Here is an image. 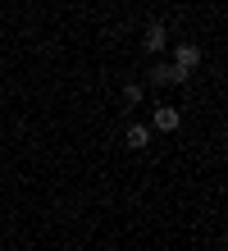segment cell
Returning a JSON list of instances; mask_svg holds the SVG:
<instances>
[{
  "mask_svg": "<svg viewBox=\"0 0 228 251\" xmlns=\"http://www.w3.org/2000/svg\"><path fill=\"white\" fill-rule=\"evenodd\" d=\"M142 96H146L142 82H128V87H124V100H128V105H142Z\"/></svg>",
  "mask_w": 228,
  "mask_h": 251,
  "instance_id": "6",
  "label": "cell"
},
{
  "mask_svg": "<svg viewBox=\"0 0 228 251\" xmlns=\"http://www.w3.org/2000/svg\"><path fill=\"white\" fill-rule=\"evenodd\" d=\"M151 82L155 87H178V82H187V73H182L178 64H155L151 69Z\"/></svg>",
  "mask_w": 228,
  "mask_h": 251,
  "instance_id": "1",
  "label": "cell"
},
{
  "mask_svg": "<svg viewBox=\"0 0 228 251\" xmlns=\"http://www.w3.org/2000/svg\"><path fill=\"white\" fill-rule=\"evenodd\" d=\"M164 41H169V32H164V23H151V27H146V37H142V46H146L151 55H160V50H164Z\"/></svg>",
  "mask_w": 228,
  "mask_h": 251,
  "instance_id": "4",
  "label": "cell"
},
{
  "mask_svg": "<svg viewBox=\"0 0 228 251\" xmlns=\"http://www.w3.org/2000/svg\"><path fill=\"white\" fill-rule=\"evenodd\" d=\"M178 124H182V114L174 105H160L155 114H151V128H160V132H178Z\"/></svg>",
  "mask_w": 228,
  "mask_h": 251,
  "instance_id": "2",
  "label": "cell"
},
{
  "mask_svg": "<svg viewBox=\"0 0 228 251\" xmlns=\"http://www.w3.org/2000/svg\"><path fill=\"white\" fill-rule=\"evenodd\" d=\"M174 64H178L182 73H192L196 64H201V46H192V41H182V46L174 50Z\"/></svg>",
  "mask_w": 228,
  "mask_h": 251,
  "instance_id": "3",
  "label": "cell"
},
{
  "mask_svg": "<svg viewBox=\"0 0 228 251\" xmlns=\"http://www.w3.org/2000/svg\"><path fill=\"white\" fill-rule=\"evenodd\" d=\"M124 142L132 146V151H142V146L151 142V128H146V124H128V132H124Z\"/></svg>",
  "mask_w": 228,
  "mask_h": 251,
  "instance_id": "5",
  "label": "cell"
}]
</instances>
